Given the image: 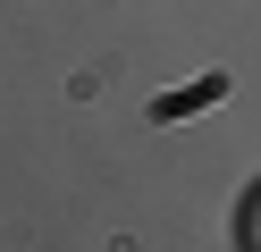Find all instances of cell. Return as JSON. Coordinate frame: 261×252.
<instances>
[{"label": "cell", "instance_id": "6da1fadb", "mask_svg": "<svg viewBox=\"0 0 261 252\" xmlns=\"http://www.w3.org/2000/svg\"><path fill=\"white\" fill-rule=\"evenodd\" d=\"M211 101H227V76H202V84H186V93H160V101H152V118L169 126V118H186V109H211Z\"/></svg>", "mask_w": 261, "mask_h": 252}, {"label": "cell", "instance_id": "7a4b0ae2", "mask_svg": "<svg viewBox=\"0 0 261 252\" xmlns=\"http://www.w3.org/2000/svg\"><path fill=\"white\" fill-rule=\"evenodd\" d=\"M244 252H261V193L244 202Z\"/></svg>", "mask_w": 261, "mask_h": 252}]
</instances>
